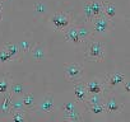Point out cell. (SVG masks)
Returning a JSON list of instances; mask_svg holds the SVG:
<instances>
[{"instance_id":"9c48e42d","label":"cell","mask_w":130,"mask_h":122,"mask_svg":"<svg viewBox=\"0 0 130 122\" xmlns=\"http://www.w3.org/2000/svg\"><path fill=\"white\" fill-rule=\"evenodd\" d=\"M74 95L78 100L80 102H86L89 93H88V89H87V84L84 83H77L74 85Z\"/></svg>"},{"instance_id":"484cf974","label":"cell","mask_w":130,"mask_h":122,"mask_svg":"<svg viewBox=\"0 0 130 122\" xmlns=\"http://www.w3.org/2000/svg\"><path fill=\"white\" fill-rule=\"evenodd\" d=\"M35 12H37V13H45L46 12V5L43 3H37L35 5Z\"/></svg>"},{"instance_id":"44dd1931","label":"cell","mask_w":130,"mask_h":122,"mask_svg":"<svg viewBox=\"0 0 130 122\" xmlns=\"http://www.w3.org/2000/svg\"><path fill=\"white\" fill-rule=\"evenodd\" d=\"M10 90L15 95H22V94H24V85L21 83H13L10 87Z\"/></svg>"},{"instance_id":"7a4b0ae2","label":"cell","mask_w":130,"mask_h":122,"mask_svg":"<svg viewBox=\"0 0 130 122\" xmlns=\"http://www.w3.org/2000/svg\"><path fill=\"white\" fill-rule=\"evenodd\" d=\"M113 29V23L112 19L106 17L105 14H101L93 19V31L98 34L108 33L110 31Z\"/></svg>"},{"instance_id":"5bb4252c","label":"cell","mask_w":130,"mask_h":122,"mask_svg":"<svg viewBox=\"0 0 130 122\" xmlns=\"http://www.w3.org/2000/svg\"><path fill=\"white\" fill-rule=\"evenodd\" d=\"M12 104H13V99H12V95L5 93V97H4V100L0 103V113L3 114H7L12 111Z\"/></svg>"},{"instance_id":"2e32d148","label":"cell","mask_w":130,"mask_h":122,"mask_svg":"<svg viewBox=\"0 0 130 122\" xmlns=\"http://www.w3.org/2000/svg\"><path fill=\"white\" fill-rule=\"evenodd\" d=\"M22 100H23V104H24L26 109H33V107H35V95L32 93L23 94Z\"/></svg>"},{"instance_id":"30bf717a","label":"cell","mask_w":130,"mask_h":122,"mask_svg":"<svg viewBox=\"0 0 130 122\" xmlns=\"http://www.w3.org/2000/svg\"><path fill=\"white\" fill-rule=\"evenodd\" d=\"M105 107H106V112L107 113H117L122 109V106L121 103H119V100L113 97L108 98L106 102H105Z\"/></svg>"},{"instance_id":"8fae6325","label":"cell","mask_w":130,"mask_h":122,"mask_svg":"<svg viewBox=\"0 0 130 122\" xmlns=\"http://www.w3.org/2000/svg\"><path fill=\"white\" fill-rule=\"evenodd\" d=\"M87 89H88V93L89 94H101L105 89L102 82H100L98 79H94V80H91L89 83H87Z\"/></svg>"},{"instance_id":"4316f807","label":"cell","mask_w":130,"mask_h":122,"mask_svg":"<svg viewBox=\"0 0 130 122\" xmlns=\"http://www.w3.org/2000/svg\"><path fill=\"white\" fill-rule=\"evenodd\" d=\"M124 89H125V92H126V93H130V82H126V83H125Z\"/></svg>"},{"instance_id":"d4e9b609","label":"cell","mask_w":130,"mask_h":122,"mask_svg":"<svg viewBox=\"0 0 130 122\" xmlns=\"http://www.w3.org/2000/svg\"><path fill=\"white\" fill-rule=\"evenodd\" d=\"M18 46H19L21 52H27V51H31V50H32V47H31V45H29L28 41H23V42H21Z\"/></svg>"},{"instance_id":"ba28073f","label":"cell","mask_w":130,"mask_h":122,"mask_svg":"<svg viewBox=\"0 0 130 122\" xmlns=\"http://www.w3.org/2000/svg\"><path fill=\"white\" fill-rule=\"evenodd\" d=\"M55 109V103H54V95L51 93H47L45 95V98L42 99V102L38 106V111L43 112V113H51Z\"/></svg>"},{"instance_id":"7c38bea8","label":"cell","mask_w":130,"mask_h":122,"mask_svg":"<svg viewBox=\"0 0 130 122\" xmlns=\"http://www.w3.org/2000/svg\"><path fill=\"white\" fill-rule=\"evenodd\" d=\"M87 109L89 113L92 114H102L106 112V107H105V102L101 103H86Z\"/></svg>"},{"instance_id":"7402d4cb","label":"cell","mask_w":130,"mask_h":122,"mask_svg":"<svg viewBox=\"0 0 130 122\" xmlns=\"http://www.w3.org/2000/svg\"><path fill=\"white\" fill-rule=\"evenodd\" d=\"M19 109H26L22 98L17 99V100H13V104H12V111H19Z\"/></svg>"},{"instance_id":"603a6c76","label":"cell","mask_w":130,"mask_h":122,"mask_svg":"<svg viewBox=\"0 0 130 122\" xmlns=\"http://www.w3.org/2000/svg\"><path fill=\"white\" fill-rule=\"evenodd\" d=\"M10 60H14L5 50H2L0 51V63H7V61H10Z\"/></svg>"},{"instance_id":"e0dca14e","label":"cell","mask_w":130,"mask_h":122,"mask_svg":"<svg viewBox=\"0 0 130 122\" xmlns=\"http://www.w3.org/2000/svg\"><path fill=\"white\" fill-rule=\"evenodd\" d=\"M4 50H5V51H7L13 58H15V57L18 56V53L21 52L19 46L15 45V43H7V45L4 46Z\"/></svg>"},{"instance_id":"277c9868","label":"cell","mask_w":130,"mask_h":122,"mask_svg":"<svg viewBox=\"0 0 130 122\" xmlns=\"http://www.w3.org/2000/svg\"><path fill=\"white\" fill-rule=\"evenodd\" d=\"M82 74H83V66L78 63H73V64H69L65 68V76L69 82H79L80 78H82Z\"/></svg>"},{"instance_id":"3957f363","label":"cell","mask_w":130,"mask_h":122,"mask_svg":"<svg viewBox=\"0 0 130 122\" xmlns=\"http://www.w3.org/2000/svg\"><path fill=\"white\" fill-rule=\"evenodd\" d=\"M51 26L55 31H64L70 26V17L67 13H55L51 17Z\"/></svg>"},{"instance_id":"ac0fdd59","label":"cell","mask_w":130,"mask_h":122,"mask_svg":"<svg viewBox=\"0 0 130 122\" xmlns=\"http://www.w3.org/2000/svg\"><path fill=\"white\" fill-rule=\"evenodd\" d=\"M83 15H84V18H86V21H93L96 17H94V13H93V10H92V7H91V2H88V3H86L84 4V7H83Z\"/></svg>"},{"instance_id":"ffe728a7","label":"cell","mask_w":130,"mask_h":122,"mask_svg":"<svg viewBox=\"0 0 130 122\" xmlns=\"http://www.w3.org/2000/svg\"><path fill=\"white\" fill-rule=\"evenodd\" d=\"M78 32H79V37H80L82 42H83V41H87V39L91 37V34H92V32L89 31V28H87L86 26L78 27Z\"/></svg>"},{"instance_id":"9a60e30c","label":"cell","mask_w":130,"mask_h":122,"mask_svg":"<svg viewBox=\"0 0 130 122\" xmlns=\"http://www.w3.org/2000/svg\"><path fill=\"white\" fill-rule=\"evenodd\" d=\"M102 4H103V14L110 19H113L116 17V5L111 2H105Z\"/></svg>"},{"instance_id":"52a82bcc","label":"cell","mask_w":130,"mask_h":122,"mask_svg":"<svg viewBox=\"0 0 130 122\" xmlns=\"http://www.w3.org/2000/svg\"><path fill=\"white\" fill-rule=\"evenodd\" d=\"M64 36H65V39L70 43H74V45H79L82 42L80 37H79V32H78V27L75 26H69L68 28L64 29Z\"/></svg>"},{"instance_id":"5b68a950","label":"cell","mask_w":130,"mask_h":122,"mask_svg":"<svg viewBox=\"0 0 130 122\" xmlns=\"http://www.w3.org/2000/svg\"><path fill=\"white\" fill-rule=\"evenodd\" d=\"M62 113L64 117L69 121H80L82 116L79 113V109L75 104V102H67L62 106Z\"/></svg>"},{"instance_id":"6da1fadb","label":"cell","mask_w":130,"mask_h":122,"mask_svg":"<svg viewBox=\"0 0 130 122\" xmlns=\"http://www.w3.org/2000/svg\"><path fill=\"white\" fill-rule=\"evenodd\" d=\"M84 57L89 61H102L105 58V46L100 41H91L86 46Z\"/></svg>"},{"instance_id":"4fadbf2b","label":"cell","mask_w":130,"mask_h":122,"mask_svg":"<svg viewBox=\"0 0 130 122\" xmlns=\"http://www.w3.org/2000/svg\"><path fill=\"white\" fill-rule=\"evenodd\" d=\"M31 51H32V57H33L35 61H42L47 56V52H46L45 47H42L40 45H36L35 47H32Z\"/></svg>"},{"instance_id":"d6986e66","label":"cell","mask_w":130,"mask_h":122,"mask_svg":"<svg viewBox=\"0 0 130 122\" xmlns=\"http://www.w3.org/2000/svg\"><path fill=\"white\" fill-rule=\"evenodd\" d=\"M26 119H27V117H26V111L24 109L13 111L12 121H14V122H22V121H26Z\"/></svg>"},{"instance_id":"cb8c5ba5","label":"cell","mask_w":130,"mask_h":122,"mask_svg":"<svg viewBox=\"0 0 130 122\" xmlns=\"http://www.w3.org/2000/svg\"><path fill=\"white\" fill-rule=\"evenodd\" d=\"M9 89V80L8 79H4V80H0V93L2 94H5Z\"/></svg>"},{"instance_id":"83f0119b","label":"cell","mask_w":130,"mask_h":122,"mask_svg":"<svg viewBox=\"0 0 130 122\" xmlns=\"http://www.w3.org/2000/svg\"><path fill=\"white\" fill-rule=\"evenodd\" d=\"M0 19H2V5H0Z\"/></svg>"},{"instance_id":"8992f818","label":"cell","mask_w":130,"mask_h":122,"mask_svg":"<svg viewBox=\"0 0 130 122\" xmlns=\"http://www.w3.org/2000/svg\"><path fill=\"white\" fill-rule=\"evenodd\" d=\"M125 75L122 73H110L105 76V85L108 88H115L121 83H125Z\"/></svg>"}]
</instances>
